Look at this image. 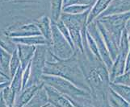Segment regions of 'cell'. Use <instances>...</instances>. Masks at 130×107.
<instances>
[{
  "label": "cell",
  "mask_w": 130,
  "mask_h": 107,
  "mask_svg": "<svg viewBox=\"0 0 130 107\" xmlns=\"http://www.w3.org/2000/svg\"><path fill=\"white\" fill-rule=\"evenodd\" d=\"M20 66H21L20 59L19 54H18V50L16 48V49L15 50V52H13L12 55H11L10 67H9V75H10L11 80L15 76V73L17 72V70L19 69V68Z\"/></svg>",
  "instance_id": "cell-27"
},
{
  "label": "cell",
  "mask_w": 130,
  "mask_h": 107,
  "mask_svg": "<svg viewBox=\"0 0 130 107\" xmlns=\"http://www.w3.org/2000/svg\"><path fill=\"white\" fill-rule=\"evenodd\" d=\"M0 47L11 54L17 48V44L12 41L11 38L8 36L6 31L2 29H0Z\"/></svg>",
  "instance_id": "cell-22"
},
{
  "label": "cell",
  "mask_w": 130,
  "mask_h": 107,
  "mask_svg": "<svg viewBox=\"0 0 130 107\" xmlns=\"http://www.w3.org/2000/svg\"><path fill=\"white\" fill-rule=\"evenodd\" d=\"M95 22V24L97 25V28L100 31V32L102 35L103 39H104V43L106 44V46L108 49V52L110 53V56L112 59L113 62L114 60L116 59L119 52V45L117 42L116 41V39H114V37L111 35V34L106 29L105 27L103 25L102 23H100V21H94Z\"/></svg>",
  "instance_id": "cell-10"
},
{
  "label": "cell",
  "mask_w": 130,
  "mask_h": 107,
  "mask_svg": "<svg viewBox=\"0 0 130 107\" xmlns=\"http://www.w3.org/2000/svg\"><path fill=\"white\" fill-rule=\"evenodd\" d=\"M48 49L61 60L69 59L73 56L75 50L66 40L58 29L56 23L52 22V41L48 45Z\"/></svg>",
  "instance_id": "cell-5"
},
{
  "label": "cell",
  "mask_w": 130,
  "mask_h": 107,
  "mask_svg": "<svg viewBox=\"0 0 130 107\" xmlns=\"http://www.w3.org/2000/svg\"><path fill=\"white\" fill-rule=\"evenodd\" d=\"M7 81H11L9 79H7V77H4V76L0 74V84L4 83V82H7Z\"/></svg>",
  "instance_id": "cell-33"
},
{
  "label": "cell",
  "mask_w": 130,
  "mask_h": 107,
  "mask_svg": "<svg viewBox=\"0 0 130 107\" xmlns=\"http://www.w3.org/2000/svg\"><path fill=\"white\" fill-rule=\"evenodd\" d=\"M96 1L97 0H70V1L66 4V6L74 5V4H79V5H85V6H89L92 7L95 5Z\"/></svg>",
  "instance_id": "cell-31"
},
{
  "label": "cell",
  "mask_w": 130,
  "mask_h": 107,
  "mask_svg": "<svg viewBox=\"0 0 130 107\" xmlns=\"http://www.w3.org/2000/svg\"><path fill=\"white\" fill-rule=\"evenodd\" d=\"M37 46L24 45V44H17V50L19 54L21 67L24 70L32 61L35 54Z\"/></svg>",
  "instance_id": "cell-14"
},
{
  "label": "cell",
  "mask_w": 130,
  "mask_h": 107,
  "mask_svg": "<svg viewBox=\"0 0 130 107\" xmlns=\"http://www.w3.org/2000/svg\"><path fill=\"white\" fill-rule=\"evenodd\" d=\"M87 44H88L90 50L92 52L93 54L95 55L98 59L102 60L100 55V52H99V50H98L97 45H96V43L95 40H94V39L92 38L91 35L88 33V32H87Z\"/></svg>",
  "instance_id": "cell-29"
},
{
  "label": "cell",
  "mask_w": 130,
  "mask_h": 107,
  "mask_svg": "<svg viewBox=\"0 0 130 107\" xmlns=\"http://www.w3.org/2000/svg\"><path fill=\"white\" fill-rule=\"evenodd\" d=\"M107 102L111 107H130V104L110 88L107 95Z\"/></svg>",
  "instance_id": "cell-20"
},
{
  "label": "cell",
  "mask_w": 130,
  "mask_h": 107,
  "mask_svg": "<svg viewBox=\"0 0 130 107\" xmlns=\"http://www.w3.org/2000/svg\"><path fill=\"white\" fill-rule=\"evenodd\" d=\"M44 85V83L40 85H32L24 88L19 94L16 96L15 101L13 107H24L31 98L34 96V94L37 92L40 88Z\"/></svg>",
  "instance_id": "cell-15"
},
{
  "label": "cell",
  "mask_w": 130,
  "mask_h": 107,
  "mask_svg": "<svg viewBox=\"0 0 130 107\" xmlns=\"http://www.w3.org/2000/svg\"><path fill=\"white\" fill-rule=\"evenodd\" d=\"M1 93H2V90H0V95H1Z\"/></svg>",
  "instance_id": "cell-38"
},
{
  "label": "cell",
  "mask_w": 130,
  "mask_h": 107,
  "mask_svg": "<svg viewBox=\"0 0 130 107\" xmlns=\"http://www.w3.org/2000/svg\"><path fill=\"white\" fill-rule=\"evenodd\" d=\"M42 81L44 84H47V85L53 88L55 90L66 97H72V98L78 97H91L90 93L81 90L72 82L69 81L68 80L60 77L44 75L42 77Z\"/></svg>",
  "instance_id": "cell-3"
},
{
  "label": "cell",
  "mask_w": 130,
  "mask_h": 107,
  "mask_svg": "<svg viewBox=\"0 0 130 107\" xmlns=\"http://www.w3.org/2000/svg\"><path fill=\"white\" fill-rule=\"evenodd\" d=\"M0 97H1V95H0Z\"/></svg>",
  "instance_id": "cell-39"
},
{
  "label": "cell",
  "mask_w": 130,
  "mask_h": 107,
  "mask_svg": "<svg viewBox=\"0 0 130 107\" xmlns=\"http://www.w3.org/2000/svg\"><path fill=\"white\" fill-rule=\"evenodd\" d=\"M6 33L10 38L41 35L37 26L33 22L27 24H16L11 28V29L6 31Z\"/></svg>",
  "instance_id": "cell-9"
},
{
  "label": "cell",
  "mask_w": 130,
  "mask_h": 107,
  "mask_svg": "<svg viewBox=\"0 0 130 107\" xmlns=\"http://www.w3.org/2000/svg\"><path fill=\"white\" fill-rule=\"evenodd\" d=\"M44 88L47 93L48 103L55 107H75L68 99V97L57 92L53 88L47 84H44Z\"/></svg>",
  "instance_id": "cell-11"
},
{
  "label": "cell",
  "mask_w": 130,
  "mask_h": 107,
  "mask_svg": "<svg viewBox=\"0 0 130 107\" xmlns=\"http://www.w3.org/2000/svg\"><path fill=\"white\" fill-rule=\"evenodd\" d=\"M23 72L24 70L20 66L10 82V87L15 92L16 96L23 90Z\"/></svg>",
  "instance_id": "cell-21"
},
{
  "label": "cell",
  "mask_w": 130,
  "mask_h": 107,
  "mask_svg": "<svg viewBox=\"0 0 130 107\" xmlns=\"http://www.w3.org/2000/svg\"><path fill=\"white\" fill-rule=\"evenodd\" d=\"M43 107H55L54 105H53L52 104H50V103H48L47 105H45L44 106H43Z\"/></svg>",
  "instance_id": "cell-36"
},
{
  "label": "cell",
  "mask_w": 130,
  "mask_h": 107,
  "mask_svg": "<svg viewBox=\"0 0 130 107\" xmlns=\"http://www.w3.org/2000/svg\"><path fill=\"white\" fill-rule=\"evenodd\" d=\"M11 55V53L8 52L7 51L0 47V69L7 76H8L9 77H10V75H9V67H10Z\"/></svg>",
  "instance_id": "cell-23"
},
{
  "label": "cell",
  "mask_w": 130,
  "mask_h": 107,
  "mask_svg": "<svg viewBox=\"0 0 130 107\" xmlns=\"http://www.w3.org/2000/svg\"><path fill=\"white\" fill-rule=\"evenodd\" d=\"M129 11H130V0H113L110 3L108 7L97 19H100V18L108 16V15L127 13Z\"/></svg>",
  "instance_id": "cell-12"
},
{
  "label": "cell",
  "mask_w": 130,
  "mask_h": 107,
  "mask_svg": "<svg viewBox=\"0 0 130 107\" xmlns=\"http://www.w3.org/2000/svg\"><path fill=\"white\" fill-rule=\"evenodd\" d=\"M44 75L57 76L66 79L79 89L91 93V89L85 79L75 53L73 56L66 60L58 59L54 62L47 60Z\"/></svg>",
  "instance_id": "cell-2"
},
{
  "label": "cell",
  "mask_w": 130,
  "mask_h": 107,
  "mask_svg": "<svg viewBox=\"0 0 130 107\" xmlns=\"http://www.w3.org/2000/svg\"><path fill=\"white\" fill-rule=\"evenodd\" d=\"M70 1V0H63V2H64V5H63V7L66 6V4L68 3Z\"/></svg>",
  "instance_id": "cell-35"
},
{
  "label": "cell",
  "mask_w": 130,
  "mask_h": 107,
  "mask_svg": "<svg viewBox=\"0 0 130 107\" xmlns=\"http://www.w3.org/2000/svg\"><path fill=\"white\" fill-rule=\"evenodd\" d=\"M113 83L121 84L127 86H130V70L127 71V72H124V74L116 77L113 81Z\"/></svg>",
  "instance_id": "cell-30"
},
{
  "label": "cell",
  "mask_w": 130,
  "mask_h": 107,
  "mask_svg": "<svg viewBox=\"0 0 130 107\" xmlns=\"http://www.w3.org/2000/svg\"><path fill=\"white\" fill-rule=\"evenodd\" d=\"M48 103V95L43 85L39 89L37 92L34 94V96L31 98V100L24 107H43Z\"/></svg>",
  "instance_id": "cell-17"
},
{
  "label": "cell",
  "mask_w": 130,
  "mask_h": 107,
  "mask_svg": "<svg viewBox=\"0 0 130 107\" xmlns=\"http://www.w3.org/2000/svg\"><path fill=\"white\" fill-rule=\"evenodd\" d=\"M89 9H91V7L89 6H85V5L74 4V5H69V6L63 7L62 12L66 13V14H70V15H79V14H83V13L87 11Z\"/></svg>",
  "instance_id": "cell-26"
},
{
  "label": "cell",
  "mask_w": 130,
  "mask_h": 107,
  "mask_svg": "<svg viewBox=\"0 0 130 107\" xmlns=\"http://www.w3.org/2000/svg\"><path fill=\"white\" fill-rule=\"evenodd\" d=\"M128 70H130V48L126 58V63H125V72H127Z\"/></svg>",
  "instance_id": "cell-32"
},
{
  "label": "cell",
  "mask_w": 130,
  "mask_h": 107,
  "mask_svg": "<svg viewBox=\"0 0 130 107\" xmlns=\"http://www.w3.org/2000/svg\"><path fill=\"white\" fill-rule=\"evenodd\" d=\"M48 45H38L30 63V77L26 87L43 84L42 77L47 61Z\"/></svg>",
  "instance_id": "cell-4"
},
{
  "label": "cell",
  "mask_w": 130,
  "mask_h": 107,
  "mask_svg": "<svg viewBox=\"0 0 130 107\" xmlns=\"http://www.w3.org/2000/svg\"><path fill=\"white\" fill-rule=\"evenodd\" d=\"M87 32L92 36L94 40L95 41L101 59L110 73L111 67L113 65V60L110 56V53H109L108 49H107V48L104 43V39H103L100 31H99V29L97 28L95 22H93V23H91V24L87 25Z\"/></svg>",
  "instance_id": "cell-8"
},
{
  "label": "cell",
  "mask_w": 130,
  "mask_h": 107,
  "mask_svg": "<svg viewBox=\"0 0 130 107\" xmlns=\"http://www.w3.org/2000/svg\"><path fill=\"white\" fill-rule=\"evenodd\" d=\"M11 39L15 44H24V45H30V46L48 45L47 40L42 35L17 37V38H11Z\"/></svg>",
  "instance_id": "cell-18"
},
{
  "label": "cell",
  "mask_w": 130,
  "mask_h": 107,
  "mask_svg": "<svg viewBox=\"0 0 130 107\" xmlns=\"http://www.w3.org/2000/svg\"><path fill=\"white\" fill-rule=\"evenodd\" d=\"M56 24L57 26L58 29H59V31L61 32V33L63 35V36L66 39V40L70 43V44L73 47V48L74 49V44H73V41H72V39H71L70 34L69 32V30H68V28H67V27L65 25V24L61 19L58 22H57Z\"/></svg>",
  "instance_id": "cell-28"
},
{
  "label": "cell",
  "mask_w": 130,
  "mask_h": 107,
  "mask_svg": "<svg viewBox=\"0 0 130 107\" xmlns=\"http://www.w3.org/2000/svg\"><path fill=\"white\" fill-rule=\"evenodd\" d=\"M110 88L130 104V86L111 82Z\"/></svg>",
  "instance_id": "cell-24"
},
{
  "label": "cell",
  "mask_w": 130,
  "mask_h": 107,
  "mask_svg": "<svg viewBox=\"0 0 130 107\" xmlns=\"http://www.w3.org/2000/svg\"><path fill=\"white\" fill-rule=\"evenodd\" d=\"M130 48V40L128 39V34L126 30L123 31V33L120 39L119 45V52L116 59L113 62V65L110 71V81L113 82L114 80L122 75L125 72V63H126V58L129 52Z\"/></svg>",
  "instance_id": "cell-7"
},
{
  "label": "cell",
  "mask_w": 130,
  "mask_h": 107,
  "mask_svg": "<svg viewBox=\"0 0 130 107\" xmlns=\"http://www.w3.org/2000/svg\"><path fill=\"white\" fill-rule=\"evenodd\" d=\"M130 19V11L122 14H116L112 15H108L97 19L95 20L100 21L103 24L106 29L111 34L116 41L120 45V39L123 33V31L125 29V26L128 20Z\"/></svg>",
  "instance_id": "cell-6"
},
{
  "label": "cell",
  "mask_w": 130,
  "mask_h": 107,
  "mask_svg": "<svg viewBox=\"0 0 130 107\" xmlns=\"http://www.w3.org/2000/svg\"><path fill=\"white\" fill-rule=\"evenodd\" d=\"M33 23L37 26L42 36L46 39L48 45L52 41V21L49 15H43L38 19H36Z\"/></svg>",
  "instance_id": "cell-13"
},
{
  "label": "cell",
  "mask_w": 130,
  "mask_h": 107,
  "mask_svg": "<svg viewBox=\"0 0 130 107\" xmlns=\"http://www.w3.org/2000/svg\"><path fill=\"white\" fill-rule=\"evenodd\" d=\"M2 97L5 101V103L8 107H13L16 98V94L15 92L11 90L10 87V84L5 87L2 90Z\"/></svg>",
  "instance_id": "cell-25"
},
{
  "label": "cell",
  "mask_w": 130,
  "mask_h": 107,
  "mask_svg": "<svg viewBox=\"0 0 130 107\" xmlns=\"http://www.w3.org/2000/svg\"><path fill=\"white\" fill-rule=\"evenodd\" d=\"M49 3V17L51 21L57 23L60 20L63 10V0H48Z\"/></svg>",
  "instance_id": "cell-19"
},
{
  "label": "cell",
  "mask_w": 130,
  "mask_h": 107,
  "mask_svg": "<svg viewBox=\"0 0 130 107\" xmlns=\"http://www.w3.org/2000/svg\"><path fill=\"white\" fill-rule=\"evenodd\" d=\"M113 0H97L95 5L91 7V11H90L87 19V25L93 23L108 7L110 3Z\"/></svg>",
  "instance_id": "cell-16"
},
{
  "label": "cell",
  "mask_w": 130,
  "mask_h": 107,
  "mask_svg": "<svg viewBox=\"0 0 130 107\" xmlns=\"http://www.w3.org/2000/svg\"><path fill=\"white\" fill-rule=\"evenodd\" d=\"M0 107H8L7 104L5 103V101L3 99L2 97V93H1V97H0Z\"/></svg>",
  "instance_id": "cell-34"
},
{
  "label": "cell",
  "mask_w": 130,
  "mask_h": 107,
  "mask_svg": "<svg viewBox=\"0 0 130 107\" xmlns=\"http://www.w3.org/2000/svg\"><path fill=\"white\" fill-rule=\"evenodd\" d=\"M84 52H75L84 77L91 89L92 104L95 107H106L107 91L110 89V74L103 60L90 50L87 40H83Z\"/></svg>",
  "instance_id": "cell-1"
},
{
  "label": "cell",
  "mask_w": 130,
  "mask_h": 107,
  "mask_svg": "<svg viewBox=\"0 0 130 107\" xmlns=\"http://www.w3.org/2000/svg\"><path fill=\"white\" fill-rule=\"evenodd\" d=\"M128 39H129V40H130V34L128 35Z\"/></svg>",
  "instance_id": "cell-37"
}]
</instances>
